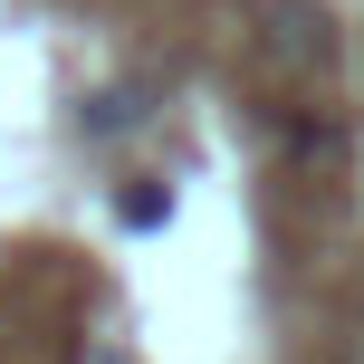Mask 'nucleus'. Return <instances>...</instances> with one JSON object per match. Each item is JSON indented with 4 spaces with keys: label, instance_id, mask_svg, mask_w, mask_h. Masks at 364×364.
Instances as JSON below:
<instances>
[{
    "label": "nucleus",
    "instance_id": "f03ea898",
    "mask_svg": "<svg viewBox=\"0 0 364 364\" xmlns=\"http://www.w3.org/2000/svg\"><path fill=\"white\" fill-rule=\"evenodd\" d=\"M134 125V96H96V115H87V134H125Z\"/></svg>",
    "mask_w": 364,
    "mask_h": 364
},
{
    "label": "nucleus",
    "instance_id": "f257e3e1",
    "mask_svg": "<svg viewBox=\"0 0 364 364\" xmlns=\"http://www.w3.org/2000/svg\"><path fill=\"white\" fill-rule=\"evenodd\" d=\"M173 220V192H125V230H164Z\"/></svg>",
    "mask_w": 364,
    "mask_h": 364
}]
</instances>
